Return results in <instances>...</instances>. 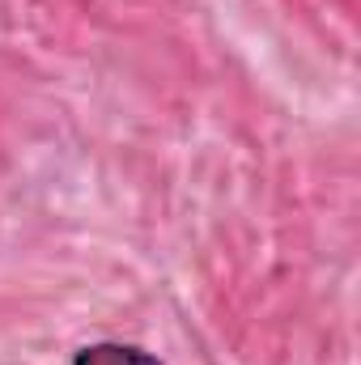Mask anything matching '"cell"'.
<instances>
[{"label":"cell","instance_id":"obj_1","mask_svg":"<svg viewBox=\"0 0 361 365\" xmlns=\"http://www.w3.org/2000/svg\"><path fill=\"white\" fill-rule=\"evenodd\" d=\"M73 365H162L153 353L136 349V344H115V340H102V344H86L77 349Z\"/></svg>","mask_w":361,"mask_h":365}]
</instances>
